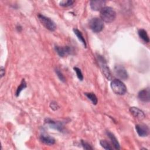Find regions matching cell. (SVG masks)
<instances>
[{
    "instance_id": "2e32d148",
    "label": "cell",
    "mask_w": 150,
    "mask_h": 150,
    "mask_svg": "<svg viewBox=\"0 0 150 150\" xmlns=\"http://www.w3.org/2000/svg\"><path fill=\"white\" fill-rule=\"evenodd\" d=\"M138 34L139 36V38L143 40L145 42L148 43L149 42V39L148 37V35L147 34L146 31L144 29H140L138 31Z\"/></svg>"
},
{
    "instance_id": "603a6c76",
    "label": "cell",
    "mask_w": 150,
    "mask_h": 150,
    "mask_svg": "<svg viewBox=\"0 0 150 150\" xmlns=\"http://www.w3.org/2000/svg\"><path fill=\"white\" fill-rule=\"evenodd\" d=\"M81 144L83 146V148L84 149H87V150H90V149H93V147L91 146V145H90L88 142H86L84 140H81Z\"/></svg>"
},
{
    "instance_id": "8992f818",
    "label": "cell",
    "mask_w": 150,
    "mask_h": 150,
    "mask_svg": "<svg viewBox=\"0 0 150 150\" xmlns=\"http://www.w3.org/2000/svg\"><path fill=\"white\" fill-rule=\"evenodd\" d=\"M54 49L57 54L60 57H64L65 56L70 54L72 52V49L70 46H55Z\"/></svg>"
},
{
    "instance_id": "ba28073f",
    "label": "cell",
    "mask_w": 150,
    "mask_h": 150,
    "mask_svg": "<svg viewBox=\"0 0 150 150\" xmlns=\"http://www.w3.org/2000/svg\"><path fill=\"white\" fill-rule=\"evenodd\" d=\"M45 123L49 126V127L59 131V132H63L64 130V127L60 122L54 121L50 118H47L45 120Z\"/></svg>"
},
{
    "instance_id": "7c38bea8",
    "label": "cell",
    "mask_w": 150,
    "mask_h": 150,
    "mask_svg": "<svg viewBox=\"0 0 150 150\" xmlns=\"http://www.w3.org/2000/svg\"><path fill=\"white\" fill-rule=\"evenodd\" d=\"M102 64H101V70H102V72L104 74V76L105 77V78L107 80H112V76L111 74V72L110 71V69H109L108 66L106 64L105 62L101 61Z\"/></svg>"
},
{
    "instance_id": "277c9868",
    "label": "cell",
    "mask_w": 150,
    "mask_h": 150,
    "mask_svg": "<svg viewBox=\"0 0 150 150\" xmlns=\"http://www.w3.org/2000/svg\"><path fill=\"white\" fill-rule=\"evenodd\" d=\"M103 21L99 18H93L89 22V27L95 33L100 32L104 28Z\"/></svg>"
},
{
    "instance_id": "4fadbf2b",
    "label": "cell",
    "mask_w": 150,
    "mask_h": 150,
    "mask_svg": "<svg viewBox=\"0 0 150 150\" xmlns=\"http://www.w3.org/2000/svg\"><path fill=\"white\" fill-rule=\"evenodd\" d=\"M40 141L44 144L47 145H52L55 143V139L53 137L46 134L41 135L40 137Z\"/></svg>"
},
{
    "instance_id": "6da1fadb",
    "label": "cell",
    "mask_w": 150,
    "mask_h": 150,
    "mask_svg": "<svg viewBox=\"0 0 150 150\" xmlns=\"http://www.w3.org/2000/svg\"><path fill=\"white\" fill-rule=\"evenodd\" d=\"M100 18L103 22L111 23L116 18V12L111 7L105 6L100 11Z\"/></svg>"
},
{
    "instance_id": "ffe728a7",
    "label": "cell",
    "mask_w": 150,
    "mask_h": 150,
    "mask_svg": "<svg viewBox=\"0 0 150 150\" xmlns=\"http://www.w3.org/2000/svg\"><path fill=\"white\" fill-rule=\"evenodd\" d=\"M74 1L72 0H67V1H62L60 2V5L63 7H69L71 6L74 4Z\"/></svg>"
},
{
    "instance_id": "52a82bcc",
    "label": "cell",
    "mask_w": 150,
    "mask_h": 150,
    "mask_svg": "<svg viewBox=\"0 0 150 150\" xmlns=\"http://www.w3.org/2000/svg\"><path fill=\"white\" fill-rule=\"evenodd\" d=\"M135 129L139 137H147L149 134V128L144 124H138L135 125Z\"/></svg>"
},
{
    "instance_id": "44dd1931",
    "label": "cell",
    "mask_w": 150,
    "mask_h": 150,
    "mask_svg": "<svg viewBox=\"0 0 150 150\" xmlns=\"http://www.w3.org/2000/svg\"><path fill=\"white\" fill-rule=\"evenodd\" d=\"M55 72H56V74H57V76L59 79V80L61 81L64 83L66 81V79H65L64 75L63 74V73H62V71L59 69H55Z\"/></svg>"
},
{
    "instance_id": "d6986e66",
    "label": "cell",
    "mask_w": 150,
    "mask_h": 150,
    "mask_svg": "<svg viewBox=\"0 0 150 150\" xmlns=\"http://www.w3.org/2000/svg\"><path fill=\"white\" fill-rule=\"evenodd\" d=\"M100 145L106 150H111L112 149V147L110 145V144L106 141V140H100Z\"/></svg>"
},
{
    "instance_id": "7402d4cb",
    "label": "cell",
    "mask_w": 150,
    "mask_h": 150,
    "mask_svg": "<svg viewBox=\"0 0 150 150\" xmlns=\"http://www.w3.org/2000/svg\"><path fill=\"white\" fill-rule=\"evenodd\" d=\"M73 69H74V71H75L76 73V75H77V78H78L80 80L82 81V80H83V74H82V72H81V70H80L79 67H73Z\"/></svg>"
},
{
    "instance_id": "cb8c5ba5",
    "label": "cell",
    "mask_w": 150,
    "mask_h": 150,
    "mask_svg": "<svg viewBox=\"0 0 150 150\" xmlns=\"http://www.w3.org/2000/svg\"><path fill=\"white\" fill-rule=\"evenodd\" d=\"M50 107L51 108L52 110H54V111H56L57 110L58 108H59V105L57 104V103L55 101H52L50 103Z\"/></svg>"
},
{
    "instance_id": "3957f363",
    "label": "cell",
    "mask_w": 150,
    "mask_h": 150,
    "mask_svg": "<svg viewBox=\"0 0 150 150\" xmlns=\"http://www.w3.org/2000/svg\"><path fill=\"white\" fill-rule=\"evenodd\" d=\"M38 17L41 22V23L49 30L50 31H54L56 29V25L55 23L49 18L44 16L42 14L39 13L38 15Z\"/></svg>"
},
{
    "instance_id": "ac0fdd59",
    "label": "cell",
    "mask_w": 150,
    "mask_h": 150,
    "mask_svg": "<svg viewBox=\"0 0 150 150\" xmlns=\"http://www.w3.org/2000/svg\"><path fill=\"white\" fill-rule=\"evenodd\" d=\"M26 87V83L25 80V79H22L20 85L18 86V87L16 89V96L18 97L21 93V92L24 90L25 88Z\"/></svg>"
},
{
    "instance_id": "d4e9b609",
    "label": "cell",
    "mask_w": 150,
    "mask_h": 150,
    "mask_svg": "<svg viewBox=\"0 0 150 150\" xmlns=\"http://www.w3.org/2000/svg\"><path fill=\"white\" fill-rule=\"evenodd\" d=\"M5 69L2 67V66H1V77H2L4 75H5Z\"/></svg>"
},
{
    "instance_id": "9a60e30c",
    "label": "cell",
    "mask_w": 150,
    "mask_h": 150,
    "mask_svg": "<svg viewBox=\"0 0 150 150\" xmlns=\"http://www.w3.org/2000/svg\"><path fill=\"white\" fill-rule=\"evenodd\" d=\"M73 32L74 33V34L76 35V36L77 37L78 39L83 44L84 47H87V44H86V40L81 33V31H80L79 29H76V28H74L73 29Z\"/></svg>"
},
{
    "instance_id": "7a4b0ae2",
    "label": "cell",
    "mask_w": 150,
    "mask_h": 150,
    "mask_svg": "<svg viewBox=\"0 0 150 150\" xmlns=\"http://www.w3.org/2000/svg\"><path fill=\"white\" fill-rule=\"evenodd\" d=\"M111 88L114 93L118 95H124L127 92L124 83L119 79H114L111 83Z\"/></svg>"
},
{
    "instance_id": "8fae6325",
    "label": "cell",
    "mask_w": 150,
    "mask_h": 150,
    "mask_svg": "<svg viewBox=\"0 0 150 150\" xmlns=\"http://www.w3.org/2000/svg\"><path fill=\"white\" fill-rule=\"evenodd\" d=\"M129 111L131 114L137 119L139 120H142L145 118V115L144 112L135 107H131L129 108Z\"/></svg>"
},
{
    "instance_id": "30bf717a",
    "label": "cell",
    "mask_w": 150,
    "mask_h": 150,
    "mask_svg": "<svg viewBox=\"0 0 150 150\" xmlns=\"http://www.w3.org/2000/svg\"><path fill=\"white\" fill-rule=\"evenodd\" d=\"M105 1L103 0L91 1L90 2V5L92 10L98 11H101L104 7H105Z\"/></svg>"
},
{
    "instance_id": "5bb4252c",
    "label": "cell",
    "mask_w": 150,
    "mask_h": 150,
    "mask_svg": "<svg viewBox=\"0 0 150 150\" xmlns=\"http://www.w3.org/2000/svg\"><path fill=\"white\" fill-rule=\"evenodd\" d=\"M106 134H107L108 137L109 138V139H110V141H111L113 146L114 147V148L115 149H120V144H119V142L118 141V139L115 137V135L112 133L110 132L109 131H107L106 132Z\"/></svg>"
},
{
    "instance_id": "e0dca14e",
    "label": "cell",
    "mask_w": 150,
    "mask_h": 150,
    "mask_svg": "<svg viewBox=\"0 0 150 150\" xmlns=\"http://www.w3.org/2000/svg\"><path fill=\"white\" fill-rule=\"evenodd\" d=\"M85 96L87 97V98H88L93 104L96 105L97 102H98V99L97 97H96V96L95 95L94 93H84Z\"/></svg>"
},
{
    "instance_id": "484cf974",
    "label": "cell",
    "mask_w": 150,
    "mask_h": 150,
    "mask_svg": "<svg viewBox=\"0 0 150 150\" xmlns=\"http://www.w3.org/2000/svg\"><path fill=\"white\" fill-rule=\"evenodd\" d=\"M16 29L18 30V31H19V32H21L19 29L22 30V27H21V26H18L16 27Z\"/></svg>"
},
{
    "instance_id": "9c48e42d",
    "label": "cell",
    "mask_w": 150,
    "mask_h": 150,
    "mask_svg": "<svg viewBox=\"0 0 150 150\" xmlns=\"http://www.w3.org/2000/svg\"><path fill=\"white\" fill-rule=\"evenodd\" d=\"M138 98L142 102L148 103L150 101L149 88H146L141 90L138 94Z\"/></svg>"
},
{
    "instance_id": "5b68a950",
    "label": "cell",
    "mask_w": 150,
    "mask_h": 150,
    "mask_svg": "<svg viewBox=\"0 0 150 150\" xmlns=\"http://www.w3.org/2000/svg\"><path fill=\"white\" fill-rule=\"evenodd\" d=\"M114 73L116 76L121 80H127L128 75L125 69L121 65H116L114 69Z\"/></svg>"
}]
</instances>
